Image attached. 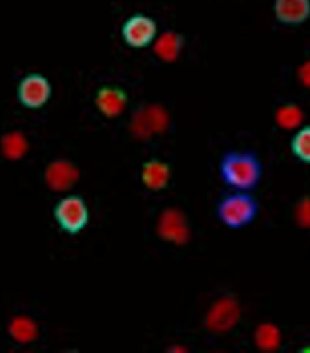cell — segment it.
Instances as JSON below:
<instances>
[{
    "label": "cell",
    "mask_w": 310,
    "mask_h": 353,
    "mask_svg": "<svg viewBox=\"0 0 310 353\" xmlns=\"http://www.w3.org/2000/svg\"><path fill=\"white\" fill-rule=\"evenodd\" d=\"M263 173V163L254 151H228L220 160V180L232 191L251 193L260 185Z\"/></svg>",
    "instance_id": "6da1fadb"
},
{
    "label": "cell",
    "mask_w": 310,
    "mask_h": 353,
    "mask_svg": "<svg viewBox=\"0 0 310 353\" xmlns=\"http://www.w3.org/2000/svg\"><path fill=\"white\" fill-rule=\"evenodd\" d=\"M258 212L260 203L249 192L232 191L220 198L215 208L217 219L231 230H241L251 225Z\"/></svg>",
    "instance_id": "7a4b0ae2"
},
{
    "label": "cell",
    "mask_w": 310,
    "mask_h": 353,
    "mask_svg": "<svg viewBox=\"0 0 310 353\" xmlns=\"http://www.w3.org/2000/svg\"><path fill=\"white\" fill-rule=\"evenodd\" d=\"M54 214L60 228L72 235L84 231L90 221L88 206L79 195H69L59 201Z\"/></svg>",
    "instance_id": "3957f363"
},
{
    "label": "cell",
    "mask_w": 310,
    "mask_h": 353,
    "mask_svg": "<svg viewBox=\"0 0 310 353\" xmlns=\"http://www.w3.org/2000/svg\"><path fill=\"white\" fill-rule=\"evenodd\" d=\"M156 35V23L150 17L143 14L132 16L122 27L123 41L134 48L147 47L154 41Z\"/></svg>",
    "instance_id": "277c9868"
},
{
    "label": "cell",
    "mask_w": 310,
    "mask_h": 353,
    "mask_svg": "<svg viewBox=\"0 0 310 353\" xmlns=\"http://www.w3.org/2000/svg\"><path fill=\"white\" fill-rule=\"evenodd\" d=\"M52 88L47 77L40 74H30L20 81L17 88V97L25 108H42L50 99Z\"/></svg>",
    "instance_id": "5b68a950"
},
{
    "label": "cell",
    "mask_w": 310,
    "mask_h": 353,
    "mask_svg": "<svg viewBox=\"0 0 310 353\" xmlns=\"http://www.w3.org/2000/svg\"><path fill=\"white\" fill-rule=\"evenodd\" d=\"M273 11L281 25L297 27L310 18V0H274Z\"/></svg>",
    "instance_id": "8992f818"
},
{
    "label": "cell",
    "mask_w": 310,
    "mask_h": 353,
    "mask_svg": "<svg viewBox=\"0 0 310 353\" xmlns=\"http://www.w3.org/2000/svg\"><path fill=\"white\" fill-rule=\"evenodd\" d=\"M76 166L68 161L59 160L51 163L45 172V181L54 191H65L71 188L79 179Z\"/></svg>",
    "instance_id": "52a82bcc"
},
{
    "label": "cell",
    "mask_w": 310,
    "mask_h": 353,
    "mask_svg": "<svg viewBox=\"0 0 310 353\" xmlns=\"http://www.w3.org/2000/svg\"><path fill=\"white\" fill-rule=\"evenodd\" d=\"M239 317V306L234 301H220L209 312V328L217 332L228 331L237 323Z\"/></svg>",
    "instance_id": "ba28073f"
},
{
    "label": "cell",
    "mask_w": 310,
    "mask_h": 353,
    "mask_svg": "<svg viewBox=\"0 0 310 353\" xmlns=\"http://www.w3.org/2000/svg\"><path fill=\"white\" fill-rule=\"evenodd\" d=\"M170 178V168L162 161L150 160L143 166L142 181L149 190L160 191L165 189Z\"/></svg>",
    "instance_id": "9c48e42d"
},
{
    "label": "cell",
    "mask_w": 310,
    "mask_h": 353,
    "mask_svg": "<svg viewBox=\"0 0 310 353\" xmlns=\"http://www.w3.org/2000/svg\"><path fill=\"white\" fill-rule=\"evenodd\" d=\"M96 104L105 116H118L126 104L125 94L116 88H103L97 94Z\"/></svg>",
    "instance_id": "30bf717a"
},
{
    "label": "cell",
    "mask_w": 310,
    "mask_h": 353,
    "mask_svg": "<svg viewBox=\"0 0 310 353\" xmlns=\"http://www.w3.org/2000/svg\"><path fill=\"white\" fill-rule=\"evenodd\" d=\"M291 154L300 162L310 165V125L298 128L289 143Z\"/></svg>",
    "instance_id": "8fae6325"
},
{
    "label": "cell",
    "mask_w": 310,
    "mask_h": 353,
    "mask_svg": "<svg viewBox=\"0 0 310 353\" xmlns=\"http://www.w3.org/2000/svg\"><path fill=\"white\" fill-rule=\"evenodd\" d=\"M183 40L174 32H166L157 39L155 44V53L165 61H174L182 50Z\"/></svg>",
    "instance_id": "7c38bea8"
},
{
    "label": "cell",
    "mask_w": 310,
    "mask_h": 353,
    "mask_svg": "<svg viewBox=\"0 0 310 353\" xmlns=\"http://www.w3.org/2000/svg\"><path fill=\"white\" fill-rule=\"evenodd\" d=\"M281 334L278 327L272 323H263L255 332V343L265 352L275 351L280 345Z\"/></svg>",
    "instance_id": "4fadbf2b"
},
{
    "label": "cell",
    "mask_w": 310,
    "mask_h": 353,
    "mask_svg": "<svg viewBox=\"0 0 310 353\" xmlns=\"http://www.w3.org/2000/svg\"><path fill=\"white\" fill-rule=\"evenodd\" d=\"M161 232L167 239L179 242L185 239L187 232L182 218L176 212H168L162 221Z\"/></svg>",
    "instance_id": "5bb4252c"
},
{
    "label": "cell",
    "mask_w": 310,
    "mask_h": 353,
    "mask_svg": "<svg viewBox=\"0 0 310 353\" xmlns=\"http://www.w3.org/2000/svg\"><path fill=\"white\" fill-rule=\"evenodd\" d=\"M2 150L8 159L12 160L21 159L28 151L27 139L22 134L17 132L6 134L2 139Z\"/></svg>",
    "instance_id": "9a60e30c"
},
{
    "label": "cell",
    "mask_w": 310,
    "mask_h": 353,
    "mask_svg": "<svg viewBox=\"0 0 310 353\" xmlns=\"http://www.w3.org/2000/svg\"><path fill=\"white\" fill-rule=\"evenodd\" d=\"M10 334L19 343H27L36 339L37 335V325L30 319L19 317L11 323Z\"/></svg>",
    "instance_id": "2e32d148"
},
{
    "label": "cell",
    "mask_w": 310,
    "mask_h": 353,
    "mask_svg": "<svg viewBox=\"0 0 310 353\" xmlns=\"http://www.w3.org/2000/svg\"><path fill=\"white\" fill-rule=\"evenodd\" d=\"M278 125L286 129L300 128L302 121V111L298 105L288 104L281 106L276 114Z\"/></svg>",
    "instance_id": "e0dca14e"
},
{
    "label": "cell",
    "mask_w": 310,
    "mask_h": 353,
    "mask_svg": "<svg viewBox=\"0 0 310 353\" xmlns=\"http://www.w3.org/2000/svg\"><path fill=\"white\" fill-rule=\"evenodd\" d=\"M297 219L298 223L303 228H310V198L301 201L297 209Z\"/></svg>",
    "instance_id": "ac0fdd59"
},
{
    "label": "cell",
    "mask_w": 310,
    "mask_h": 353,
    "mask_svg": "<svg viewBox=\"0 0 310 353\" xmlns=\"http://www.w3.org/2000/svg\"><path fill=\"white\" fill-rule=\"evenodd\" d=\"M300 77L301 82L303 83L306 87L310 88V61L307 62L303 65V67L300 70Z\"/></svg>",
    "instance_id": "d6986e66"
}]
</instances>
